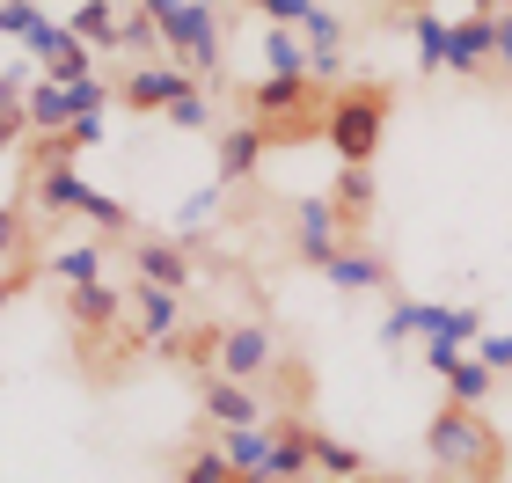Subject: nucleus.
Returning <instances> with one entry per match:
<instances>
[{"instance_id":"nucleus-9","label":"nucleus","mask_w":512,"mask_h":483,"mask_svg":"<svg viewBox=\"0 0 512 483\" xmlns=\"http://www.w3.org/2000/svg\"><path fill=\"white\" fill-rule=\"evenodd\" d=\"M322 279L337 293H395V264L381 257L374 242H344L330 264H322Z\"/></svg>"},{"instance_id":"nucleus-18","label":"nucleus","mask_w":512,"mask_h":483,"mask_svg":"<svg viewBox=\"0 0 512 483\" xmlns=\"http://www.w3.org/2000/svg\"><path fill=\"white\" fill-rule=\"evenodd\" d=\"M22 125H30V132H44V140H59V132L74 125V103H66V88L37 74L30 88H22Z\"/></svg>"},{"instance_id":"nucleus-38","label":"nucleus","mask_w":512,"mask_h":483,"mask_svg":"<svg viewBox=\"0 0 512 483\" xmlns=\"http://www.w3.org/2000/svg\"><path fill=\"white\" fill-rule=\"evenodd\" d=\"M256 15H264L271 30H300V22L315 15V0H264V8H256Z\"/></svg>"},{"instance_id":"nucleus-26","label":"nucleus","mask_w":512,"mask_h":483,"mask_svg":"<svg viewBox=\"0 0 512 483\" xmlns=\"http://www.w3.org/2000/svg\"><path fill=\"white\" fill-rule=\"evenodd\" d=\"M74 220H88L96 235H125V227H132V205H125V198H110V191H96V183H81Z\"/></svg>"},{"instance_id":"nucleus-21","label":"nucleus","mask_w":512,"mask_h":483,"mask_svg":"<svg viewBox=\"0 0 512 483\" xmlns=\"http://www.w3.org/2000/svg\"><path fill=\"white\" fill-rule=\"evenodd\" d=\"M439 381H447V403L491 410V388H498V374H491V366H476V352H461V359H454V366H447Z\"/></svg>"},{"instance_id":"nucleus-43","label":"nucleus","mask_w":512,"mask_h":483,"mask_svg":"<svg viewBox=\"0 0 512 483\" xmlns=\"http://www.w3.org/2000/svg\"><path fill=\"white\" fill-rule=\"evenodd\" d=\"M469 8H476V15H498V8H491V0H469Z\"/></svg>"},{"instance_id":"nucleus-19","label":"nucleus","mask_w":512,"mask_h":483,"mask_svg":"<svg viewBox=\"0 0 512 483\" xmlns=\"http://www.w3.org/2000/svg\"><path fill=\"white\" fill-rule=\"evenodd\" d=\"M491 66V15H454L447 30V74H483Z\"/></svg>"},{"instance_id":"nucleus-16","label":"nucleus","mask_w":512,"mask_h":483,"mask_svg":"<svg viewBox=\"0 0 512 483\" xmlns=\"http://www.w3.org/2000/svg\"><path fill=\"white\" fill-rule=\"evenodd\" d=\"M132 279L183 293V286H191V249H183V242H139L132 249Z\"/></svg>"},{"instance_id":"nucleus-40","label":"nucleus","mask_w":512,"mask_h":483,"mask_svg":"<svg viewBox=\"0 0 512 483\" xmlns=\"http://www.w3.org/2000/svg\"><path fill=\"white\" fill-rule=\"evenodd\" d=\"M37 271H44V264H0V308H8V301H22Z\"/></svg>"},{"instance_id":"nucleus-27","label":"nucleus","mask_w":512,"mask_h":483,"mask_svg":"<svg viewBox=\"0 0 512 483\" xmlns=\"http://www.w3.org/2000/svg\"><path fill=\"white\" fill-rule=\"evenodd\" d=\"M118 52H132V59H161V52H169V44H161V22L147 8H125L118 15Z\"/></svg>"},{"instance_id":"nucleus-10","label":"nucleus","mask_w":512,"mask_h":483,"mask_svg":"<svg viewBox=\"0 0 512 483\" xmlns=\"http://www.w3.org/2000/svg\"><path fill=\"white\" fill-rule=\"evenodd\" d=\"M183 88H198L191 81V66H176V59H154V66H132V74L118 81V96L139 110V118H147V110H169Z\"/></svg>"},{"instance_id":"nucleus-36","label":"nucleus","mask_w":512,"mask_h":483,"mask_svg":"<svg viewBox=\"0 0 512 483\" xmlns=\"http://www.w3.org/2000/svg\"><path fill=\"white\" fill-rule=\"evenodd\" d=\"M410 337H417V301H403V293H395L388 315H381V344H410Z\"/></svg>"},{"instance_id":"nucleus-8","label":"nucleus","mask_w":512,"mask_h":483,"mask_svg":"<svg viewBox=\"0 0 512 483\" xmlns=\"http://www.w3.org/2000/svg\"><path fill=\"white\" fill-rule=\"evenodd\" d=\"M315 476V425L286 410V418H271V469L264 483H308Z\"/></svg>"},{"instance_id":"nucleus-42","label":"nucleus","mask_w":512,"mask_h":483,"mask_svg":"<svg viewBox=\"0 0 512 483\" xmlns=\"http://www.w3.org/2000/svg\"><path fill=\"white\" fill-rule=\"evenodd\" d=\"M454 359H461V344H425V366H432V374H447Z\"/></svg>"},{"instance_id":"nucleus-37","label":"nucleus","mask_w":512,"mask_h":483,"mask_svg":"<svg viewBox=\"0 0 512 483\" xmlns=\"http://www.w3.org/2000/svg\"><path fill=\"white\" fill-rule=\"evenodd\" d=\"M44 15V0H0V37H15L22 44V30Z\"/></svg>"},{"instance_id":"nucleus-48","label":"nucleus","mask_w":512,"mask_h":483,"mask_svg":"<svg viewBox=\"0 0 512 483\" xmlns=\"http://www.w3.org/2000/svg\"><path fill=\"white\" fill-rule=\"evenodd\" d=\"M315 483H322V476H315Z\"/></svg>"},{"instance_id":"nucleus-35","label":"nucleus","mask_w":512,"mask_h":483,"mask_svg":"<svg viewBox=\"0 0 512 483\" xmlns=\"http://www.w3.org/2000/svg\"><path fill=\"white\" fill-rule=\"evenodd\" d=\"M469 352H476V366H491V374H512V330H483Z\"/></svg>"},{"instance_id":"nucleus-32","label":"nucleus","mask_w":512,"mask_h":483,"mask_svg":"<svg viewBox=\"0 0 512 483\" xmlns=\"http://www.w3.org/2000/svg\"><path fill=\"white\" fill-rule=\"evenodd\" d=\"M161 118L183 125V132H213V96H205V88H183V96L161 110Z\"/></svg>"},{"instance_id":"nucleus-30","label":"nucleus","mask_w":512,"mask_h":483,"mask_svg":"<svg viewBox=\"0 0 512 483\" xmlns=\"http://www.w3.org/2000/svg\"><path fill=\"white\" fill-rule=\"evenodd\" d=\"M169 483H242V476L227 469V454H220V447H191V454H183V469H176Z\"/></svg>"},{"instance_id":"nucleus-12","label":"nucleus","mask_w":512,"mask_h":483,"mask_svg":"<svg viewBox=\"0 0 512 483\" xmlns=\"http://www.w3.org/2000/svg\"><path fill=\"white\" fill-rule=\"evenodd\" d=\"M483 337V308L469 301H417V344H469Z\"/></svg>"},{"instance_id":"nucleus-4","label":"nucleus","mask_w":512,"mask_h":483,"mask_svg":"<svg viewBox=\"0 0 512 483\" xmlns=\"http://www.w3.org/2000/svg\"><path fill=\"white\" fill-rule=\"evenodd\" d=\"M213 374L249 381V388L278 374V344H271L264 322H227V330H220V359H213Z\"/></svg>"},{"instance_id":"nucleus-44","label":"nucleus","mask_w":512,"mask_h":483,"mask_svg":"<svg viewBox=\"0 0 512 483\" xmlns=\"http://www.w3.org/2000/svg\"><path fill=\"white\" fill-rule=\"evenodd\" d=\"M359 483H403V476H359Z\"/></svg>"},{"instance_id":"nucleus-41","label":"nucleus","mask_w":512,"mask_h":483,"mask_svg":"<svg viewBox=\"0 0 512 483\" xmlns=\"http://www.w3.org/2000/svg\"><path fill=\"white\" fill-rule=\"evenodd\" d=\"M491 66H505V74H512V8L491 15Z\"/></svg>"},{"instance_id":"nucleus-5","label":"nucleus","mask_w":512,"mask_h":483,"mask_svg":"<svg viewBox=\"0 0 512 483\" xmlns=\"http://www.w3.org/2000/svg\"><path fill=\"white\" fill-rule=\"evenodd\" d=\"M125 308H132V344H139V352H169V344H176V330H183V293L132 279Z\"/></svg>"},{"instance_id":"nucleus-1","label":"nucleus","mask_w":512,"mask_h":483,"mask_svg":"<svg viewBox=\"0 0 512 483\" xmlns=\"http://www.w3.org/2000/svg\"><path fill=\"white\" fill-rule=\"evenodd\" d=\"M425 454H432V469L469 476V483H498V476H505V440H498V425L483 418V410H469V403H439V410H432Z\"/></svg>"},{"instance_id":"nucleus-25","label":"nucleus","mask_w":512,"mask_h":483,"mask_svg":"<svg viewBox=\"0 0 512 483\" xmlns=\"http://www.w3.org/2000/svg\"><path fill=\"white\" fill-rule=\"evenodd\" d=\"M315 476H322V483H359L366 462H359V447H352V440H337V432H322V425H315Z\"/></svg>"},{"instance_id":"nucleus-28","label":"nucleus","mask_w":512,"mask_h":483,"mask_svg":"<svg viewBox=\"0 0 512 483\" xmlns=\"http://www.w3.org/2000/svg\"><path fill=\"white\" fill-rule=\"evenodd\" d=\"M66 44H74V37H66V15H59V22H52V15H37L30 30H22V59H30V66H52Z\"/></svg>"},{"instance_id":"nucleus-33","label":"nucleus","mask_w":512,"mask_h":483,"mask_svg":"<svg viewBox=\"0 0 512 483\" xmlns=\"http://www.w3.org/2000/svg\"><path fill=\"white\" fill-rule=\"evenodd\" d=\"M44 81H59V88H74V81H88L96 74V52H88V44H66V52L52 59V66H37Z\"/></svg>"},{"instance_id":"nucleus-2","label":"nucleus","mask_w":512,"mask_h":483,"mask_svg":"<svg viewBox=\"0 0 512 483\" xmlns=\"http://www.w3.org/2000/svg\"><path fill=\"white\" fill-rule=\"evenodd\" d=\"M388 110H395V88H388V81H344L337 96L322 103V140L337 147V161L374 169L381 132H388Z\"/></svg>"},{"instance_id":"nucleus-46","label":"nucleus","mask_w":512,"mask_h":483,"mask_svg":"<svg viewBox=\"0 0 512 483\" xmlns=\"http://www.w3.org/2000/svg\"><path fill=\"white\" fill-rule=\"evenodd\" d=\"M249 8H264V0H249Z\"/></svg>"},{"instance_id":"nucleus-14","label":"nucleus","mask_w":512,"mask_h":483,"mask_svg":"<svg viewBox=\"0 0 512 483\" xmlns=\"http://www.w3.org/2000/svg\"><path fill=\"white\" fill-rule=\"evenodd\" d=\"M374 198H381L374 169H359V161H344V169H337V183H330V205H337V220H344V235H352V242H359V227L374 220Z\"/></svg>"},{"instance_id":"nucleus-20","label":"nucleus","mask_w":512,"mask_h":483,"mask_svg":"<svg viewBox=\"0 0 512 483\" xmlns=\"http://www.w3.org/2000/svg\"><path fill=\"white\" fill-rule=\"evenodd\" d=\"M66 315H74V330H88V337H103L110 322L125 315V293L110 286V279H96V286H74V293H66Z\"/></svg>"},{"instance_id":"nucleus-22","label":"nucleus","mask_w":512,"mask_h":483,"mask_svg":"<svg viewBox=\"0 0 512 483\" xmlns=\"http://www.w3.org/2000/svg\"><path fill=\"white\" fill-rule=\"evenodd\" d=\"M410 22V44H417V74H447V30H454V15H403Z\"/></svg>"},{"instance_id":"nucleus-13","label":"nucleus","mask_w":512,"mask_h":483,"mask_svg":"<svg viewBox=\"0 0 512 483\" xmlns=\"http://www.w3.org/2000/svg\"><path fill=\"white\" fill-rule=\"evenodd\" d=\"M264 154H271V140H264V125H227V132H213V169H220V183H249L256 169H264Z\"/></svg>"},{"instance_id":"nucleus-31","label":"nucleus","mask_w":512,"mask_h":483,"mask_svg":"<svg viewBox=\"0 0 512 483\" xmlns=\"http://www.w3.org/2000/svg\"><path fill=\"white\" fill-rule=\"evenodd\" d=\"M220 191H227V183L213 176L205 191H191V198L176 205V227H183V235H198V227H213V220H220Z\"/></svg>"},{"instance_id":"nucleus-3","label":"nucleus","mask_w":512,"mask_h":483,"mask_svg":"<svg viewBox=\"0 0 512 483\" xmlns=\"http://www.w3.org/2000/svg\"><path fill=\"white\" fill-rule=\"evenodd\" d=\"M154 22H161V44H169L176 66H191V81H213L227 44H220V15L213 0H139Z\"/></svg>"},{"instance_id":"nucleus-29","label":"nucleus","mask_w":512,"mask_h":483,"mask_svg":"<svg viewBox=\"0 0 512 483\" xmlns=\"http://www.w3.org/2000/svg\"><path fill=\"white\" fill-rule=\"evenodd\" d=\"M264 66H271V74H308V44H300V30H271V22H264Z\"/></svg>"},{"instance_id":"nucleus-23","label":"nucleus","mask_w":512,"mask_h":483,"mask_svg":"<svg viewBox=\"0 0 512 483\" xmlns=\"http://www.w3.org/2000/svg\"><path fill=\"white\" fill-rule=\"evenodd\" d=\"M44 271H52V279L74 293V286H96L103 279V242H74V249H52V257H44Z\"/></svg>"},{"instance_id":"nucleus-47","label":"nucleus","mask_w":512,"mask_h":483,"mask_svg":"<svg viewBox=\"0 0 512 483\" xmlns=\"http://www.w3.org/2000/svg\"><path fill=\"white\" fill-rule=\"evenodd\" d=\"M66 8H74V0H66Z\"/></svg>"},{"instance_id":"nucleus-17","label":"nucleus","mask_w":512,"mask_h":483,"mask_svg":"<svg viewBox=\"0 0 512 483\" xmlns=\"http://www.w3.org/2000/svg\"><path fill=\"white\" fill-rule=\"evenodd\" d=\"M118 0H74L66 8V37L88 44V52H118Z\"/></svg>"},{"instance_id":"nucleus-24","label":"nucleus","mask_w":512,"mask_h":483,"mask_svg":"<svg viewBox=\"0 0 512 483\" xmlns=\"http://www.w3.org/2000/svg\"><path fill=\"white\" fill-rule=\"evenodd\" d=\"M81 169L74 161H44L37 169V213H74V198H81Z\"/></svg>"},{"instance_id":"nucleus-15","label":"nucleus","mask_w":512,"mask_h":483,"mask_svg":"<svg viewBox=\"0 0 512 483\" xmlns=\"http://www.w3.org/2000/svg\"><path fill=\"white\" fill-rule=\"evenodd\" d=\"M213 447L227 454V469H235L242 483H264V469H271V418L264 425H227Z\"/></svg>"},{"instance_id":"nucleus-6","label":"nucleus","mask_w":512,"mask_h":483,"mask_svg":"<svg viewBox=\"0 0 512 483\" xmlns=\"http://www.w3.org/2000/svg\"><path fill=\"white\" fill-rule=\"evenodd\" d=\"M249 118L256 125H293V118H315V81L308 74H264L242 88Z\"/></svg>"},{"instance_id":"nucleus-45","label":"nucleus","mask_w":512,"mask_h":483,"mask_svg":"<svg viewBox=\"0 0 512 483\" xmlns=\"http://www.w3.org/2000/svg\"><path fill=\"white\" fill-rule=\"evenodd\" d=\"M491 8H512V0H491Z\"/></svg>"},{"instance_id":"nucleus-39","label":"nucleus","mask_w":512,"mask_h":483,"mask_svg":"<svg viewBox=\"0 0 512 483\" xmlns=\"http://www.w3.org/2000/svg\"><path fill=\"white\" fill-rule=\"evenodd\" d=\"M22 235H30V220H22V205H0V264H15Z\"/></svg>"},{"instance_id":"nucleus-34","label":"nucleus","mask_w":512,"mask_h":483,"mask_svg":"<svg viewBox=\"0 0 512 483\" xmlns=\"http://www.w3.org/2000/svg\"><path fill=\"white\" fill-rule=\"evenodd\" d=\"M300 44H308V59H315V52H344V22H337L330 8H315L308 22H300Z\"/></svg>"},{"instance_id":"nucleus-7","label":"nucleus","mask_w":512,"mask_h":483,"mask_svg":"<svg viewBox=\"0 0 512 483\" xmlns=\"http://www.w3.org/2000/svg\"><path fill=\"white\" fill-rule=\"evenodd\" d=\"M344 242H352V235H344V220H337V205H330V198H322V191L293 205V257H300V264H308V271H322V264H330V257H337V249H344Z\"/></svg>"},{"instance_id":"nucleus-11","label":"nucleus","mask_w":512,"mask_h":483,"mask_svg":"<svg viewBox=\"0 0 512 483\" xmlns=\"http://www.w3.org/2000/svg\"><path fill=\"white\" fill-rule=\"evenodd\" d=\"M198 410L220 432L227 425H264V396H256L249 381H227V374H198Z\"/></svg>"}]
</instances>
